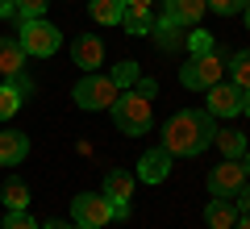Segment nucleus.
Listing matches in <instances>:
<instances>
[{
	"label": "nucleus",
	"instance_id": "obj_1",
	"mask_svg": "<svg viewBox=\"0 0 250 229\" xmlns=\"http://www.w3.org/2000/svg\"><path fill=\"white\" fill-rule=\"evenodd\" d=\"M213 133H217V125L205 108H184L163 125V150L171 159H196V154L208 150Z\"/></svg>",
	"mask_w": 250,
	"mask_h": 229
},
{
	"label": "nucleus",
	"instance_id": "obj_2",
	"mask_svg": "<svg viewBox=\"0 0 250 229\" xmlns=\"http://www.w3.org/2000/svg\"><path fill=\"white\" fill-rule=\"evenodd\" d=\"M113 121L121 133H129V138H142V133H150L154 117H150V96H142V92H121L113 104Z\"/></svg>",
	"mask_w": 250,
	"mask_h": 229
},
{
	"label": "nucleus",
	"instance_id": "obj_3",
	"mask_svg": "<svg viewBox=\"0 0 250 229\" xmlns=\"http://www.w3.org/2000/svg\"><path fill=\"white\" fill-rule=\"evenodd\" d=\"M17 42H21V50H25L29 59H50L62 46V34H59V25H50L46 17H34V21H21Z\"/></svg>",
	"mask_w": 250,
	"mask_h": 229
},
{
	"label": "nucleus",
	"instance_id": "obj_4",
	"mask_svg": "<svg viewBox=\"0 0 250 229\" xmlns=\"http://www.w3.org/2000/svg\"><path fill=\"white\" fill-rule=\"evenodd\" d=\"M117 96H121V88H117L108 75H96V71H92V75H83V80L75 83L71 100L83 108V113H100V108H113Z\"/></svg>",
	"mask_w": 250,
	"mask_h": 229
},
{
	"label": "nucleus",
	"instance_id": "obj_5",
	"mask_svg": "<svg viewBox=\"0 0 250 229\" xmlns=\"http://www.w3.org/2000/svg\"><path fill=\"white\" fill-rule=\"evenodd\" d=\"M221 71H225L221 50L192 54V59L184 62V71H179V83H184V88H192V92H205V88H213V83H221Z\"/></svg>",
	"mask_w": 250,
	"mask_h": 229
},
{
	"label": "nucleus",
	"instance_id": "obj_6",
	"mask_svg": "<svg viewBox=\"0 0 250 229\" xmlns=\"http://www.w3.org/2000/svg\"><path fill=\"white\" fill-rule=\"evenodd\" d=\"M71 212H75V221L83 229H104L108 221H117V208H113V200L104 192H80L71 200Z\"/></svg>",
	"mask_w": 250,
	"mask_h": 229
},
{
	"label": "nucleus",
	"instance_id": "obj_7",
	"mask_svg": "<svg viewBox=\"0 0 250 229\" xmlns=\"http://www.w3.org/2000/svg\"><path fill=\"white\" fill-rule=\"evenodd\" d=\"M242 184H246V171H242V163H238V159H221L213 171H208V196L233 200Z\"/></svg>",
	"mask_w": 250,
	"mask_h": 229
},
{
	"label": "nucleus",
	"instance_id": "obj_8",
	"mask_svg": "<svg viewBox=\"0 0 250 229\" xmlns=\"http://www.w3.org/2000/svg\"><path fill=\"white\" fill-rule=\"evenodd\" d=\"M134 184H138V175H134V171H121V167H113V171L104 175V196L113 200V208H117V221H125V217H129Z\"/></svg>",
	"mask_w": 250,
	"mask_h": 229
},
{
	"label": "nucleus",
	"instance_id": "obj_9",
	"mask_svg": "<svg viewBox=\"0 0 250 229\" xmlns=\"http://www.w3.org/2000/svg\"><path fill=\"white\" fill-rule=\"evenodd\" d=\"M205 92H208V108H205L208 117H238L242 113V88L238 83H213Z\"/></svg>",
	"mask_w": 250,
	"mask_h": 229
},
{
	"label": "nucleus",
	"instance_id": "obj_10",
	"mask_svg": "<svg viewBox=\"0 0 250 229\" xmlns=\"http://www.w3.org/2000/svg\"><path fill=\"white\" fill-rule=\"evenodd\" d=\"M71 62L83 71V75H92L96 67H104V42H100L96 34H80L71 46Z\"/></svg>",
	"mask_w": 250,
	"mask_h": 229
},
{
	"label": "nucleus",
	"instance_id": "obj_11",
	"mask_svg": "<svg viewBox=\"0 0 250 229\" xmlns=\"http://www.w3.org/2000/svg\"><path fill=\"white\" fill-rule=\"evenodd\" d=\"M29 92H34V80H25V75H17V80H9V83H0V121L17 117Z\"/></svg>",
	"mask_w": 250,
	"mask_h": 229
},
{
	"label": "nucleus",
	"instance_id": "obj_12",
	"mask_svg": "<svg viewBox=\"0 0 250 229\" xmlns=\"http://www.w3.org/2000/svg\"><path fill=\"white\" fill-rule=\"evenodd\" d=\"M171 163H175V159H171L163 146H159V150H146L142 159H138V171H134V175L142 179V184H163V179L171 175Z\"/></svg>",
	"mask_w": 250,
	"mask_h": 229
},
{
	"label": "nucleus",
	"instance_id": "obj_13",
	"mask_svg": "<svg viewBox=\"0 0 250 229\" xmlns=\"http://www.w3.org/2000/svg\"><path fill=\"white\" fill-rule=\"evenodd\" d=\"M25 59H29V54L21 50L17 38H0V75H4V80L25 75Z\"/></svg>",
	"mask_w": 250,
	"mask_h": 229
},
{
	"label": "nucleus",
	"instance_id": "obj_14",
	"mask_svg": "<svg viewBox=\"0 0 250 229\" xmlns=\"http://www.w3.org/2000/svg\"><path fill=\"white\" fill-rule=\"evenodd\" d=\"M205 0H167V9H163V21H171V25H196L200 17H205Z\"/></svg>",
	"mask_w": 250,
	"mask_h": 229
},
{
	"label": "nucleus",
	"instance_id": "obj_15",
	"mask_svg": "<svg viewBox=\"0 0 250 229\" xmlns=\"http://www.w3.org/2000/svg\"><path fill=\"white\" fill-rule=\"evenodd\" d=\"M29 154V138L21 129H4L0 133V167H17Z\"/></svg>",
	"mask_w": 250,
	"mask_h": 229
},
{
	"label": "nucleus",
	"instance_id": "obj_16",
	"mask_svg": "<svg viewBox=\"0 0 250 229\" xmlns=\"http://www.w3.org/2000/svg\"><path fill=\"white\" fill-rule=\"evenodd\" d=\"M205 221H208V229H233V221H238V208H233V200H221V196H213V200L205 204Z\"/></svg>",
	"mask_w": 250,
	"mask_h": 229
},
{
	"label": "nucleus",
	"instance_id": "obj_17",
	"mask_svg": "<svg viewBox=\"0 0 250 229\" xmlns=\"http://www.w3.org/2000/svg\"><path fill=\"white\" fill-rule=\"evenodd\" d=\"M121 29H125L129 38H146V34H154L150 9H129V4H125V13H121Z\"/></svg>",
	"mask_w": 250,
	"mask_h": 229
},
{
	"label": "nucleus",
	"instance_id": "obj_18",
	"mask_svg": "<svg viewBox=\"0 0 250 229\" xmlns=\"http://www.w3.org/2000/svg\"><path fill=\"white\" fill-rule=\"evenodd\" d=\"M213 146L217 150H221V154H225V159H242V154H246V133H242V129H217L213 133Z\"/></svg>",
	"mask_w": 250,
	"mask_h": 229
},
{
	"label": "nucleus",
	"instance_id": "obj_19",
	"mask_svg": "<svg viewBox=\"0 0 250 229\" xmlns=\"http://www.w3.org/2000/svg\"><path fill=\"white\" fill-rule=\"evenodd\" d=\"M92 21L96 25H121V13H125V0H92Z\"/></svg>",
	"mask_w": 250,
	"mask_h": 229
},
{
	"label": "nucleus",
	"instance_id": "obj_20",
	"mask_svg": "<svg viewBox=\"0 0 250 229\" xmlns=\"http://www.w3.org/2000/svg\"><path fill=\"white\" fill-rule=\"evenodd\" d=\"M225 71L233 75L229 83H238L242 92H250V46H246V50H238V54H229V59H225Z\"/></svg>",
	"mask_w": 250,
	"mask_h": 229
},
{
	"label": "nucleus",
	"instance_id": "obj_21",
	"mask_svg": "<svg viewBox=\"0 0 250 229\" xmlns=\"http://www.w3.org/2000/svg\"><path fill=\"white\" fill-rule=\"evenodd\" d=\"M0 200H4V208L9 212H21L29 204V187L25 179H4V187H0Z\"/></svg>",
	"mask_w": 250,
	"mask_h": 229
},
{
	"label": "nucleus",
	"instance_id": "obj_22",
	"mask_svg": "<svg viewBox=\"0 0 250 229\" xmlns=\"http://www.w3.org/2000/svg\"><path fill=\"white\" fill-rule=\"evenodd\" d=\"M108 80H113L117 88H129V83H138V62H129V59H125V62H117Z\"/></svg>",
	"mask_w": 250,
	"mask_h": 229
},
{
	"label": "nucleus",
	"instance_id": "obj_23",
	"mask_svg": "<svg viewBox=\"0 0 250 229\" xmlns=\"http://www.w3.org/2000/svg\"><path fill=\"white\" fill-rule=\"evenodd\" d=\"M46 4H50V0H17V17H21V21L46 17Z\"/></svg>",
	"mask_w": 250,
	"mask_h": 229
},
{
	"label": "nucleus",
	"instance_id": "obj_24",
	"mask_svg": "<svg viewBox=\"0 0 250 229\" xmlns=\"http://www.w3.org/2000/svg\"><path fill=\"white\" fill-rule=\"evenodd\" d=\"M0 229H42V225H38V221L29 217L25 208H21V212H9V217L0 221Z\"/></svg>",
	"mask_w": 250,
	"mask_h": 229
},
{
	"label": "nucleus",
	"instance_id": "obj_25",
	"mask_svg": "<svg viewBox=\"0 0 250 229\" xmlns=\"http://www.w3.org/2000/svg\"><path fill=\"white\" fill-rule=\"evenodd\" d=\"M188 46H192V54H208V50H217V42L205 34V29H192V34H188Z\"/></svg>",
	"mask_w": 250,
	"mask_h": 229
},
{
	"label": "nucleus",
	"instance_id": "obj_26",
	"mask_svg": "<svg viewBox=\"0 0 250 229\" xmlns=\"http://www.w3.org/2000/svg\"><path fill=\"white\" fill-rule=\"evenodd\" d=\"M213 13H221V17H233V13H242L246 9V0H205Z\"/></svg>",
	"mask_w": 250,
	"mask_h": 229
},
{
	"label": "nucleus",
	"instance_id": "obj_27",
	"mask_svg": "<svg viewBox=\"0 0 250 229\" xmlns=\"http://www.w3.org/2000/svg\"><path fill=\"white\" fill-rule=\"evenodd\" d=\"M233 208H238V217H250V184L238 187V196H233Z\"/></svg>",
	"mask_w": 250,
	"mask_h": 229
},
{
	"label": "nucleus",
	"instance_id": "obj_28",
	"mask_svg": "<svg viewBox=\"0 0 250 229\" xmlns=\"http://www.w3.org/2000/svg\"><path fill=\"white\" fill-rule=\"evenodd\" d=\"M0 17H17V0H0Z\"/></svg>",
	"mask_w": 250,
	"mask_h": 229
},
{
	"label": "nucleus",
	"instance_id": "obj_29",
	"mask_svg": "<svg viewBox=\"0 0 250 229\" xmlns=\"http://www.w3.org/2000/svg\"><path fill=\"white\" fill-rule=\"evenodd\" d=\"M138 92L142 96H154V80H138Z\"/></svg>",
	"mask_w": 250,
	"mask_h": 229
},
{
	"label": "nucleus",
	"instance_id": "obj_30",
	"mask_svg": "<svg viewBox=\"0 0 250 229\" xmlns=\"http://www.w3.org/2000/svg\"><path fill=\"white\" fill-rule=\"evenodd\" d=\"M125 4H129V9H150L154 0H125Z\"/></svg>",
	"mask_w": 250,
	"mask_h": 229
},
{
	"label": "nucleus",
	"instance_id": "obj_31",
	"mask_svg": "<svg viewBox=\"0 0 250 229\" xmlns=\"http://www.w3.org/2000/svg\"><path fill=\"white\" fill-rule=\"evenodd\" d=\"M242 113L250 117V92H242Z\"/></svg>",
	"mask_w": 250,
	"mask_h": 229
},
{
	"label": "nucleus",
	"instance_id": "obj_32",
	"mask_svg": "<svg viewBox=\"0 0 250 229\" xmlns=\"http://www.w3.org/2000/svg\"><path fill=\"white\" fill-rule=\"evenodd\" d=\"M238 163H242V171H246V175H250V150H246V154H242Z\"/></svg>",
	"mask_w": 250,
	"mask_h": 229
},
{
	"label": "nucleus",
	"instance_id": "obj_33",
	"mask_svg": "<svg viewBox=\"0 0 250 229\" xmlns=\"http://www.w3.org/2000/svg\"><path fill=\"white\" fill-rule=\"evenodd\" d=\"M42 229H71V225H62V221H46Z\"/></svg>",
	"mask_w": 250,
	"mask_h": 229
},
{
	"label": "nucleus",
	"instance_id": "obj_34",
	"mask_svg": "<svg viewBox=\"0 0 250 229\" xmlns=\"http://www.w3.org/2000/svg\"><path fill=\"white\" fill-rule=\"evenodd\" d=\"M233 229H250V217H238V221H233Z\"/></svg>",
	"mask_w": 250,
	"mask_h": 229
},
{
	"label": "nucleus",
	"instance_id": "obj_35",
	"mask_svg": "<svg viewBox=\"0 0 250 229\" xmlns=\"http://www.w3.org/2000/svg\"><path fill=\"white\" fill-rule=\"evenodd\" d=\"M242 17H246V29H250V0H246V9H242Z\"/></svg>",
	"mask_w": 250,
	"mask_h": 229
}]
</instances>
